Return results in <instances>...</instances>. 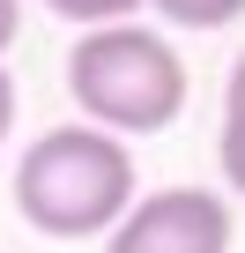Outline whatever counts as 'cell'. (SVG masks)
Returning <instances> with one entry per match:
<instances>
[{"label": "cell", "instance_id": "1", "mask_svg": "<svg viewBox=\"0 0 245 253\" xmlns=\"http://www.w3.org/2000/svg\"><path fill=\"white\" fill-rule=\"evenodd\" d=\"M134 201V149L104 126H52L15 164V216L45 238H111Z\"/></svg>", "mask_w": 245, "mask_h": 253}, {"label": "cell", "instance_id": "8", "mask_svg": "<svg viewBox=\"0 0 245 253\" xmlns=\"http://www.w3.org/2000/svg\"><path fill=\"white\" fill-rule=\"evenodd\" d=\"M15 30H23V0H0V52L15 45Z\"/></svg>", "mask_w": 245, "mask_h": 253}, {"label": "cell", "instance_id": "6", "mask_svg": "<svg viewBox=\"0 0 245 253\" xmlns=\"http://www.w3.org/2000/svg\"><path fill=\"white\" fill-rule=\"evenodd\" d=\"M215 164H223V179L245 194V112H230L223 119V142H215Z\"/></svg>", "mask_w": 245, "mask_h": 253}, {"label": "cell", "instance_id": "7", "mask_svg": "<svg viewBox=\"0 0 245 253\" xmlns=\"http://www.w3.org/2000/svg\"><path fill=\"white\" fill-rule=\"evenodd\" d=\"M8 134H15V75L0 67V142H8Z\"/></svg>", "mask_w": 245, "mask_h": 253}, {"label": "cell", "instance_id": "3", "mask_svg": "<svg viewBox=\"0 0 245 253\" xmlns=\"http://www.w3.org/2000/svg\"><path fill=\"white\" fill-rule=\"evenodd\" d=\"M104 253H230V209L208 186H156L119 216Z\"/></svg>", "mask_w": 245, "mask_h": 253}, {"label": "cell", "instance_id": "2", "mask_svg": "<svg viewBox=\"0 0 245 253\" xmlns=\"http://www.w3.org/2000/svg\"><path fill=\"white\" fill-rule=\"evenodd\" d=\"M67 97L82 104L89 126L104 134H164V126L186 112V60L141 30V23H104L82 30L67 52Z\"/></svg>", "mask_w": 245, "mask_h": 253}, {"label": "cell", "instance_id": "4", "mask_svg": "<svg viewBox=\"0 0 245 253\" xmlns=\"http://www.w3.org/2000/svg\"><path fill=\"white\" fill-rule=\"evenodd\" d=\"M149 8L164 23H178V30H223V23L245 15V0H149Z\"/></svg>", "mask_w": 245, "mask_h": 253}, {"label": "cell", "instance_id": "9", "mask_svg": "<svg viewBox=\"0 0 245 253\" xmlns=\"http://www.w3.org/2000/svg\"><path fill=\"white\" fill-rule=\"evenodd\" d=\"M230 112H245V52H238V67H230Z\"/></svg>", "mask_w": 245, "mask_h": 253}, {"label": "cell", "instance_id": "5", "mask_svg": "<svg viewBox=\"0 0 245 253\" xmlns=\"http://www.w3.org/2000/svg\"><path fill=\"white\" fill-rule=\"evenodd\" d=\"M45 8L82 30H104V23H134V8H149V0H45Z\"/></svg>", "mask_w": 245, "mask_h": 253}]
</instances>
